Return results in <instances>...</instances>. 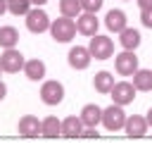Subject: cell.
Listing matches in <instances>:
<instances>
[{
    "label": "cell",
    "mask_w": 152,
    "mask_h": 143,
    "mask_svg": "<svg viewBox=\"0 0 152 143\" xmlns=\"http://www.w3.org/2000/svg\"><path fill=\"white\" fill-rule=\"evenodd\" d=\"M50 33L57 43H69L76 36V21L71 17H59L50 24Z\"/></svg>",
    "instance_id": "obj_1"
},
{
    "label": "cell",
    "mask_w": 152,
    "mask_h": 143,
    "mask_svg": "<svg viewBox=\"0 0 152 143\" xmlns=\"http://www.w3.org/2000/svg\"><path fill=\"white\" fill-rule=\"evenodd\" d=\"M126 119H128V117H126L124 107L116 105V102H112L109 107L102 110V124H104V129H109V131L124 129V126H126Z\"/></svg>",
    "instance_id": "obj_2"
},
{
    "label": "cell",
    "mask_w": 152,
    "mask_h": 143,
    "mask_svg": "<svg viewBox=\"0 0 152 143\" xmlns=\"http://www.w3.org/2000/svg\"><path fill=\"white\" fill-rule=\"evenodd\" d=\"M88 50H90V55H93L95 60H109V57L114 55V41H112L109 36H100V33H95V36L90 38Z\"/></svg>",
    "instance_id": "obj_3"
},
{
    "label": "cell",
    "mask_w": 152,
    "mask_h": 143,
    "mask_svg": "<svg viewBox=\"0 0 152 143\" xmlns=\"http://www.w3.org/2000/svg\"><path fill=\"white\" fill-rule=\"evenodd\" d=\"M114 69L119 76H133L140 67H138V57H135V50H124L114 57Z\"/></svg>",
    "instance_id": "obj_4"
},
{
    "label": "cell",
    "mask_w": 152,
    "mask_h": 143,
    "mask_svg": "<svg viewBox=\"0 0 152 143\" xmlns=\"http://www.w3.org/2000/svg\"><path fill=\"white\" fill-rule=\"evenodd\" d=\"M50 17H48V12L45 10H40V7H33L28 14H26V29L31 31V33H43V31H50Z\"/></svg>",
    "instance_id": "obj_5"
},
{
    "label": "cell",
    "mask_w": 152,
    "mask_h": 143,
    "mask_svg": "<svg viewBox=\"0 0 152 143\" xmlns=\"http://www.w3.org/2000/svg\"><path fill=\"white\" fill-rule=\"evenodd\" d=\"M40 100L45 105H59L64 100V86L59 81H43V86H40Z\"/></svg>",
    "instance_id": "obj_6"
},
{
    "label": "cell",
    "mask_w": 152,
    "mask_h": 143,
    "mask_svg": "<svg viewBox=\"0 0 152 143\" xmlns=\"http://www.w3.org/2000/svg\"><path fill=\"white\" fill-rule=\"evenodd\" d=\"M24 64H26V60H24V55H21L17 48H7V50L0 55V67H2V72L14 74V72L24 69Z\"/></svg>",
    "instance_id": "obj_7"
},
{
    "label": "cell",
    "mask_w": 152,
    "mask_h": 143,
    "mask_svg": "<svg viewBox=\"0 0 152 143\" xmlns=\"http://www.w3.org/2000/svg\"><path fill=\"white\" fill-rule=\"evenodd\" d=\"M135 93H138V88L131 83V81H116L114 83V88H112V100L116 102V105H128V102H133V98H135Z\"/></svg>",
    "instance_id": "obj_8"
},
{
    "label": "cell",
    "mask_w": 152,
    "mask_h": 143,
    "mask_svg": "<svg viewBox=\"0 0 152 143\" xmlns=\"http://www.w3.org/2000/svg\"><path fill=\"white\" fill-rule=\"evenodd\" d=\"M66 60H69V67H71V69H86V67L90 64L93 55H90L88 48H83V45H74V48L69 50Z\"/></svg>",
    "instance_id": "obj_9"
},
{
    "label": "cell",
    "mask_w": 152,
    "mask_h": 143,
    "mask_svg": "<svg viewBox=\"0 0 152 143\" xmlns=\"http://www.w3.org/2000/svg\"><path fill=\"white\" fill-rule=\"evenodd\" d=\"M97 29H100V21H97L95 14L81 12V14L76 17V31H78V33H83V36H95Z\"/></svg>",
    "instance_id": "obj_10"
},
{
    "label": "cell",
    "mask_w": 152,
    "mask_h": 143,
    "mask_svg": "<svg viewBox=\"0 0 152 143\" xmlns=\"http://www.w3.org/2000/svg\"><path fill=\"white\" fill-rule=\"evenodd\" d=\"M81 122H83V126H97V124H102V107L100 105H95V102H88V105H83L81 107Z\"/></svg>",
    "instance_id": "obj_11"
},
{
    "label": "cell",
    "mask_w": 152,
    "mask_h": 143,
    "mask_svg": "<svg viewBox=\"0 0 152 143\" xmlns=\"http://www.w3.org/2000/svg\"><path fill=\"white\" fill-rule=\"evenodd\" d=\"M17 131H19V136H24V138H36V136L40 133V122H38V117L24 114V117L19 119V124H17Z\"/></svg>",
    "instance_id": "obj_12"
},
{
    "label": "cell",
    "mask_w": 152,
    "mask_h": 143,
    "mask_svg": "<svg viewBox=\"0 0 152 143\" xmlns=\"http://www.w3.org/2000/svg\"><path fill=\"white\" fill-rule=\"evenodd\" d=\"M147 119L145 117H140V114H133V117H128L126 119V126H124V131H126V136H131V138H140V136H145L147 133Z\"/></svg>",
    "instance_id": "obj_13"
},
{
    "label": "cell",
    "mask_w": 152,
    "mask_h": 143,
    "mask_svg": "<svg viewBox=\"0 0 152 143\" xmlns=\"http://www.w3.org/2000/svg\"><path fill=\"white\" fill-rule=\"evenodd\" d=\"M24 74H26L28 81H43V79H45V62L38 60V57H36V60H26Z\"/></svg>",
    "instance_id": "obj_14"
},
{
    "label": "cell",
    "mask_w": 152,
    "mask_h": 143,
    "mask_svg": "<svg viewBox=\"0 0 152 143\" xmlns=\"http://www.w3.org/2000/svg\"><path fill=\"white\" fill-rule=\"evenodd\" d=\"M104 24H107L109 31L121 33V31L126 29V12H121V10H109L107 17H104Z\"/></svg>",
    "instance_id": "obj_15"
},
{
    "label": "cell",
    "mask_w": 152,
    "mask_h": 143,
    "mask_svg": "<svg viewBox=\"0 0 152 143\" xmlns=\"http://www.w3.org/2000/svg\"><path fill=\"white\" fill-rule=\"evenodd\" d=\"M114 74L112 72H97L95 76H93V86H95V91L97 93H112V88H114Z\"/></svg>",
    "instance_id": "obj_16"
},
{
    "label": "cell",
    "mask_w": 152,
    "mask_h": 143,
    "mask_svg": "<svg viewBox=\"0 0 152 143\" xmlns=\"http://www.w3.org/2000/svg\"><path fill=\"white\" fill-rule=\"evenodd\" d=\"M83 122H81V117H66L64 122H62V136H66V138H76V136H81L83 133Z\"/></svg>",
    "instance_id": "obj_17"
},
{
    "label": "cell",
    "mask_w": 152,
    "mask_h": 143,
    "mask_svg": "<svg viewBox=\"0 0 152 143\" xmlns=\"http://www.w3.org/2000/svg\"><path fill=\"white\" fill-rule=\"evenodd\" d=\"M140 31H135V29H124L121 33H119V43H121V48L124 50H135L138 45H140Z\"/></svg>",
    "instance_id": "obj_18"
},
{
    "label": "cell",
    "mask_w": 152,
    "mask_h": 143,
    "mask_svg": "<svg viewBox=\"0 0 152 143\" xmlns=\"http://www.w3.org/2000/svg\"><path fill=\"white\" fill-rule=\"evenodd\" d=\"M40 136H45V138H57V136H62V122H59L57 117H45V119L40 122Z\"/></svg>",
    "instance_id": "obj_19"
},
{
    "label": "cell",
    "mask_w": 152,
    "mask_h": 143,
    "mask_svg": "<svg viewBox=\"0 0 152 143\" xmlns=\"http://www.w3.org/2000/svg\"><path fill=\"white\" fill-rule=\"evenodd\" d=\"M19 41V31L14 26H0V48H14Z\"/></svg>",
    "instance_id": "obj_20"
},
{
    "label": "cell",
    "mask_w": 152,
    "mask_h": 143,
    "mask_svg": "<svg viewBox=\"0 0 152 143\" xmlns=\"http://www.w3.org/2000/svg\"><path fill=\"white\" fill-rule=\"evenodd\" d=\"M133 86L138 91H152V69H138L133 74Z\"/></svg>",
    "instance_id": "obj_21"
},
{
    "label": "cell",
    "mask_w": 152,
    "mask_h": 143,
    "mask_svg": "<svg viewBox=\"0 0 152 143\" xmlns=\"http://www.w3.org/2000/svg\"><path fill=\"white\" fill-rule=\"evenodd\" d=\"M59 12H62V17H71V19H76V17L83 12L81 0H59Z\"/></svg>",
    "instance_id": "obj_22"
},
{
    "label": "cell",
    "mask_w": 152,
    "mask_h": 143,
    "mask_svg": "<svg viewBox=\"0 0 152 143\" xmlns=\"http://www.w3.org/2000/svg\"><path fill=\"white\" fill-rule=\"evenodd\" d=\"M31 5H33L31 0H7V12H12V14H17V17H19V14L26 17V14L31 12Z\"/></svg>",
    "instance_id": "obj_23"
},
{
    "label": "cell",
    "mask_w": 152,
    "mask_h": 143,
    "mask_svg": "<svg viewBox=\"0 0 152 143\" xmlns=\"http://www.w3.org/2000/svg\"><path fill=\"white\" fill-rule=\"evenodd\" d=\"M81 7H83V12L95 14V12L102 7V0H81Z\"/></svg>",
    "instance_id": "obj_24"
},
{
    "label": "cell",
    "mask_w": 152,
    "mask_h": 143,
    "mask_svg": "<svg viewBox=\"0 0 152 143\" xmlns=\"http://www.w3.org/2000/svg\"><path fill=\"white\" fill-rule=\"evenodd\" d=\"M140 21H142V26L152 29V7L150 10H140Z\"/></svg>",
    "instance_id": "obj_25"
},
{
    "label": "cell",
    "mask_w": 152,
    "mask_h": 143,
    "mask_svg": "<svg viewBox=\"0 0 152 143\" xmlns=\"http://www.w3.org/2000/svg\"><path fill=\"white\" fill-rule=\"evenodd\" d=\"M81 136H86V138H93V136H97V133H95V129H93V126H86Z\"/></svg>",
    "instance_id": "obj_26"
},
{
    "label": "cell",
    "mask_w": 152,
    "mask_h": 143,
    "mask_svg": "<svg viewBox=\"0 0 152 143\" xmlns=\"http://www.w3.org/2000/svg\"><path fill=\"white\" fill-rule=\"evenodd\" d=\"M138 5H140V10H150L152 7V0H135Z\"/></svg>",
    "instance_id": "obj_27"
},
{
    "label": "cell",
    "mask_w": 152,
    "mask_h": 143,
    "mask_svg": "<svg viewBox=\"0 0 152 143\" xmlns=\"http://www.w3.org/2000/svg\"><path fill=\"white\" fill-rule=\"evenodd\" d=\"M5 95H7V86H5V83H2V81H0V100H2V98H5Z\"/></svg>",
    "instance_id": "obj_28"
},
{
    "label": "cell",
    "mask_w": 152,
    "mask_h": 143,
    "mask_svg": "<svg viewBox=\"0 0 152 143\" xmlns=\"http://www.w3.org/2000/svg\"><path fill=\"white\" fill-rule=\"evenodd\" d=\"M7 12V0H0V14Z\"/></svg>",
    "instance_id": "obj_29"
},
{
    "label": "cell",
    "mask_w": 152,
    "mask_h": 143,
    "mask_svg": "<svg viewBox=\"0 0 152 143\" xmlns=\"http://www.w3.org/2000/svg\"><path fill=\"white\" fill-rule=\"evenodd\" d=\"M31 2H33V5H36V7H43V5H45V2H48V0H31Z\"/></svg>",
    "instance_id": "obj_30"
},
{
    "label": "cell",
    "mask_w": 152,
    "mask_h": 143,
    "mask_svg": "<svg viewBox=\"0 0 152 143\" xmlns=\"http://www.w3.org/2000/svg\"><path fill=\"white\" fill-rule=\"evenodd\" d=\"M145 119H147V124H150V126H152V107H150V110H147V117H145Z\"/></svg>",
    "instance_id": "obj_31"
},
{
    "label": "cell",
    "mask_w": 152,
    "mask_h": 143,
    "mask_svg": "<svg viewBox=\"0 0 152 143\" xmlns=\"http://www.w3.org/2000/svg\"><path fill=\"white\" fill-rule=\"evenodd\" d=\"M0 72H2V67H0Z\"/></svg>",
    "instance_id": "obj_32"
}]
</instances>
